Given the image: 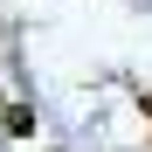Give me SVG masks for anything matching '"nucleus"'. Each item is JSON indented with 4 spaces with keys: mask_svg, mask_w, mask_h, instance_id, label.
<instances>
[{
    "mask_svg": "<svg viewBox=\"0 0 152 152\" xmlns=\"http://www.w3.org/2000/svg\"><path fill=\"white\" fill-rule=\"evenodd\" d=\"M0 132H7V138H35V111L28 104H7V111H0Z\"/></svg>",
    "mask_w": 152,
    "mask_h": 152,
    "instance_id": "nucleus-1",
    "label": "nucleus"
},
{
    "mask_svg": "<svg viewBox=\"0 0 152 152\" xmlns=\"http://www.w3.org/2000/svg\"><path fill=\"white\" fill-rule=\"evenodd\" d=\"M138 104H145V118H152V90H138Z\"/></svg>",
    "mask_w": 152,
    "mask_h": 152,
    "instance_id": "nucleus-2",
    "label": "nucleus"
}]
</instances>
